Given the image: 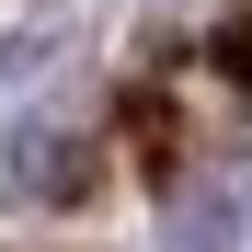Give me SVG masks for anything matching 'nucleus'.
<instances>
[{
  "instance_id": "obj_1",
  "label": "nucleus",
  "mask_w": 252,
  "mask_h": 252,
  "mask_svg": "<svg viewBox=\"0 0 252 252\" xmlns=\"http://www.w3.org/2000/svg\"><path fill=\"white\" fill-rule=\"evenodd\" d=\"M12 184L23 195H80V184H92V149L58 138V126H23V138H12Z\"/></svg>"
},
{
  "instance_id": "obj_2",
  "label": "nucleus",
  "mask_w": 252,
  "mask_h": 252,
  "mask_svg": "<svg viewBox=\"0 0 252 252\" xmlns=\"http://www.w3.org/2000/svg\"><path fill=\"white\" fill-rule=\"evenodd\" d=\"M229 241H241V184H195L172 218V252H229Z\"/></svg>"
},
{
  "instance_id": "obj_3",
  "label": "nucleus",
  "mask_w": 252,
  "mask_h": 252,
  "mask_svg": "<svg viewBox=\"0 0 252 252\" xmlns=\"http://www.w3.org/2000/svg\"><path fill=\"white\" fill-rule=\"evenodd\" d=\"M46 58H58V34H0V80H34Z\"/></svg>"
}]
</instances>
